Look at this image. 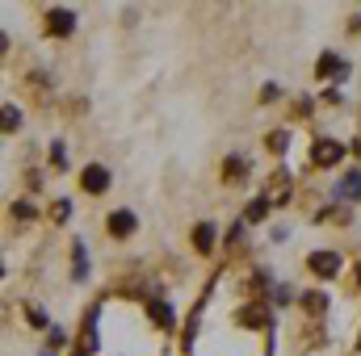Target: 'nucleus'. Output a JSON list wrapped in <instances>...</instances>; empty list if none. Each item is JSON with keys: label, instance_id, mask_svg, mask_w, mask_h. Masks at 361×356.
Masks as SVG:
<instances>
[{"label": "nucleus", "instance_id": "obj_1", "mask_svg": "<svg viewBox=\"0 0 361 356\" xmlns=\"http://www.w3.org/2000/svg\"><path fill=\"white\" fill-rule=\"evenodd\" d=\"M109 184H114V172H109L105 164H85V168H80V189H85L89 197L109 193Z\"/></svg>", "mask_w": 361, "mask_h": 356}, {"label": "nucleus", "instance_id": "obj_2", "mask_svg": "<svg viewBox=\"0 0 361 356\" xmlns=\"http://www.w3.org/2000/svg\"><path fill=\"white\" fill-rule=\"evenodd\" d=\"M307 268H311L319 281H332V276H341V256H336L332 248H319V252L307 256Z\"/></svg>", "mask_w": 361, "mask_h": 356}, {"label": "nucleus", "instance_id": "obj_3", "mask_svg": "<svg viewBox=\"0 0 361 356\" xmlns=\"http://www.w3.org/2000/svg\"><path fill=\"white\" fill-rule=\"evenodd\" d=\"M341 155H345V147H341L336 139H315V143H311V164H315V168H336Z\"/></svg>", "mask_w": 361, "mask_h": 356}, {"label": "nucleus", "instance_id": "obj_4", "mask_svg": "<svg viewBox=\"0 0 361 356\" xmlns=\"http://www.w3.org/2000/svg\"><path fill=\"white\" fill-rule=\"evenodd\" d=\"M105 231H109V239H130V235L139 231V218H135V210H109V218H105Z\"/></svg>", "mask_w": 361, "mask_h": 356}, {"label": "nucleus", "instance_id": "obj_5", "mask_svg": "<svg viewBox=\"0 0 361 356\" xmlns=\"http://www.w3.org/2000/svg\"><path fill=\"white\" fill-rule=\"evenodd\" d=\"M47 34L72 38V34H76V13H72V8H51V13H47Z\"/></svg>", "mask_w": 361, "mask_h": 356}, {"label": "nucleus", "instance_id": "obj_6", "mask_svg": "<svg viewBox=\"0 0 361 356\" xmlns=\"http://www.w3.org/2000/svg\"><path fill=\"white\" fill-rule=\"evenodd\" d=\"M315 76H319V80L336 76V84H345V76H349V63H345L336 51H324V55H319V63H315Z\"/></svg>", "mask_w": 361, "mask_h": 356}, {"label": "nucleus", "instance_id": "obj_7", "mask_svg": "<svg viewBox=\"0 0 361 356\" xmlns=\"http://www.w3.org/2000/svg\"><path fill=\"white\" fill-rule=\"evenodd\" d=\"M214 243H219V222L202 218V222L193 227V252H197V256H210V252H214Z\"/></svg>", "mask_w": 361, "mask_h": 356}, {"label": "nucleus", "instance_id": "obj_8", "mask_svg": "<svg viewBox=\"0 0 361 356\" xmlns=\"http://www.w3.org/2000/svg\"><path fill=\"white\" fill-rule=\"evenodd\" d=\"M336 201H361V172L357 168L336 180Z\"/></svg>", "mask_w": 361, "mask_h": 356}, {"label": "nucleus", "instance_id": "obj_9", "mask_svg": "<svg viewBox=\"0 0 361 356\" xmlns=\"http://www.w3.org/2000/svg\"><path fill=\"white\" fill-rule=\"evenodd\" d=\"M147 319H152L160 331H173V327H177V314H173L169 302H147Z\"/></svg>", "mask_w": 361, "mask_h": 356}, {"label": "nucleus", "instance_id": "obj_10", "mask_svg": "<svg viewBox=\"0 0 361 356\" xmlns=\"http://www.w3.org/2000/svg\"><path fill=\"white\" fill-rule=\"evenodd\" d=\"M72 256H76V265H72V281H85V276H89V248H85V239L72 243Z\"/></svg>", "mask_w": 361, "mask_h": 356}, {"label": "nucleus", "instance_id": "obj_11", "mask_svg": "<svg viewBox=\"0 0 361 356\" xmlns=\"http://www.w3.org/2000/svg\"><path fill=\"white\" fill-rule=\"evenodd\" d=\"M269 214V197H257V201H248V210H244V222H261Z\"/></svg>", "mask_w": 361, "mask_h": 356}, {"label": "nucleus", "instance_id": "obj_12", "mask_svg": "<svg viewBox=\"0 0 361 356\" xmlns=\"http://www.w3.org/2000/svg\"><path fill=\"white\" fill-rule=\"evenodd\" d=\"M265 147H269L273 155H281V151H290V130H273L269 139H265Z\"/></svg>", "mask_w": 361, "mask_h": 356}, {"label": "nucleus", "instance_id": "obj_13", "mask_svg": "<svg viewBox=\"0 0 361 356\" xmlns=\"http://www.w3.org/2000/svg\"><path fill=\"white\" fill-rule=\"evenodd\" d=\"M244 172H248V160H244V155H231V160H227V168H223V177H227V180H240Z\"/></svg>", "mask_w": 361, "mask_h": 356}, {"label": "nucleus", "instance_id": "obj_14", "mask_svg": "<svg viewBox=\"0 0 361 356\" xmlns=\"http://www.w3.org/2000/svg\"><path fill=\"white\" fill-rule=\"evenodd\" d=\"M68 218H72V201H68V197L51 201V222H68Z\"/></svg>", "mask_w": 361, "mask_h": 356}, {"label": "nucleus", "instance_id": "obj_15", "mask_svg": "<svg viewBox=\"0 0 361 356\" xmlns=\"http://www.w3.org/2000/svg\"><path fill=\"white\" fill-rule=\"evenodd\" d=\"M21 126V109L17 105H4V134H13Z\"/></svg>", "mask_w": 361, "mask_h": 356}, {"label": "nucleus", "instance_id": "obj_16", "mask_svg": "<svg viewBox=\"0 0 361 356\" xmlns=\"http://www.w3.org/2000/svg\"><path fill=\"white\" fill-rule=\"evenodd\" d=\"M8 214H13L17 222H30V218H34V205H30V201H13V205H8Z\"/></svg>", "mask_w": 361, "mask_h": 356}, {"label": "nucleus", "instance_id": "obj_17", "mask_svg": "<svg viewBox=\"0 0 361 356\" xmlns=\"http://www.w3.org/2000/svg\"><path fill=\"white\" fill-rule=\"evenodd\" d=\"M302 306H307L311 314H324V310H328V298H324V293H307V298H302Z\"/></svg>", "mask_w": 361, "mask_h": 356}, {"label": "nucleus", "instance_id": "obj_18", "mask_svg": "<svg viewBox=\"0 0 361 356\" xmlns=\"http://www.w3.org/2000/svg\"><path fill=\"white\" fill-rule=\"evenodd\" d=\"M25 314H30V327H38V331H47L51 323H47V314L38 310V306H25Z\"/></svg>", "mask_w": 361, "mask_h": 356}, {"label": "nucleus", "instance_id": "obj_19", "mask_svg": "<svg viewBox=\"0 0 361 356\" xmlns=\"http://www.w3.org/2000/svg\"><path fill=\"white\" fill-rule=\"evenodd\" d=\"M51 160H55V164H59V168H63V143H59V139H55V143H51Z\"/></svg>", "mask_w": 361, "mask_h": 356}, {"label": "nucleus", "instance_id": "obj_20", "mask_svg": "<svg viewBox=\"0 0 361 356\" xmlns=\"http://www.w3.org/2000/svg\"><path fill=\"white\" fill-rule=\"evenodd\" d=\"M290 289H294V285H277V293H273V298H277V302H294V293H290Z\"/></svg>", "mask_w": 361, "mask_h": 356}, {"label": "nucleus", "instance_id": "obj_21", "mask_svg": "<svg viewBox=\"0 0 361 356\" xmlns=\"http://www.w3.org/2000/svg\"><path fill=\"white\" fill-rule=\"evenodd\" d=\"M47 340H51V348H59V344H63V340H68V336H63V331H59V327H51V331H47Z\"/></svg>", "mask_w": 361, "mask_h": 356}, {"label": "nucleus", "instance_id": "obj_22", "mask_svg": "<svg viewBox=\"0 0 361 356\" xmlns=\"http://www.w3.org/2000/svg\"><path fill=\"white\" fill-rule=\"evenodd\" d=\"M277 96H281V89H277V84H265V92H261V101H277Z\"/></svg>", "mask_w": 361, "mask_h": 356}, {"label": "nucleus", "instance_id": "obj_23", "mask_svg": "<svg viewBox=\"0 0 361 356\" xmlns=\"http://www.w3.org/2000/svg\"><path fill=\"white\" fill-rule=\"evenodd\" d=\"M353 285L361 289V260H357V268H353Z\"/></svg>", "mask_w": 361, "mask_h": 356}, {"label": "nucleus", "instance_id": "obj_24", "mask_svg": "<svg viewBox=\"0 0 361 356\" xmlns=\"http://www.w3.org/2000/svg\"><path fill=\"white\" fill-rule=\"evenodd\" d=\"M357 352H361V336H357Z\"/></svg>", "mask_w": 361, "mask_h": 356}]
</instances>
